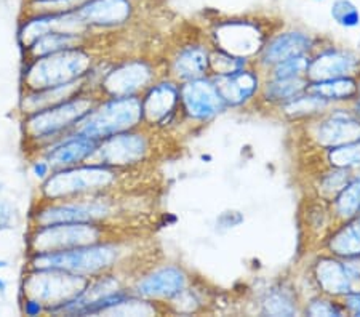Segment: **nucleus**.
<instances>
[{
    "label": "nucleus",
    "mask_w": 360,
    "mask_h": 317,
    "mask_svg": "<svg viewBox=\"0 0 360 317\" xmlns=\"http://www.w3.org/2000/svg\"><path fill=\"white\" fill-rule=\"evenodd\" d=\"M101 98L96 89H89L58 105L21 115V131L29 155L32 157L46 144L74 131Z\"/></svg>",
    "instance_id": "nucleus-1"
},
{
    "label": "nucleus",
    "mask_w": 360,
    "mask_h": 317,
    "mask_svg": "<svg viewBox=\"0 0 360 317\" xmlns=\"http://www.w3.org/2000/svg\"><path fill=\"white\" fill-rule=\"evenodd\" d=\"M96 58L89 45L66 48L22 61L21 90H44L90 79Z\"/></svg>",
    "instance_id": "nucleus-2"
},
{
    "label": "nucleus",
    "mask_w": 360,
    "mask_h": 317,
    "mask_svg": "<svg viewBox=\"0 0 360 317\" xmlns=\"http://www.w3.org/2000/svg\"><path fill=\"white\" fill-rule=\"evenodd\" d=\"M120 252V247L108 239L65 250L34 252L27 253L26 269H55L91 279L112 269Z\"/></svg>",
    "instance_id": "nucleus-3"
},
{
    "label": "nucleus",
    "mask_w": 360,
    "mask_h": 317,
    "mask_svg": "<svg viewBox=\"0 0 360 317\" xmlns=\"http://www.w3.org/2000/svg\"><path fill=\"white\" fill-rule=\"evenodd\" d=\"M120 175L122 170L91 160L69 169L53 170L39 184V199L63 200L104 194L119 183Z\"/></svg>",
    "instance_id": "nucleus-4"
},
{
    "label": "nucleus",
    "mask_w": 360,
    "mask_h": 317,
    "mask_svg": "<svg viewBox=\"0 0 360 317\" xmlns=\"http://www.w3.org/2000/svg\"><path fill=\"white\" fill-rule=\"evenodd\" d=\"M143 125L141 96H104L80 120L75 131L103 141Z\"/></svg>",
    "instance_id": "nucleus-5"
},
{
    "label": "nucleus",
    "mask_w": 360,
    "mask_h": 317,
    "mask_svg": "<svg viewBox=\"0 0 360 317\" xmlns=\"http://www.w3.org/2000/svg\"><path fill=\"white\" fill-rule=\"evenodd\" d=\"M108 193L82 195V198L44 200L37 199L32 205L29 224L45 226V224L60 223H106L112 215V205L108 199Z\"/></svg>",
    "instance_id": "nucleus-6"
},
{
    "label": "nucleus",
    "mask_w": 360,
    "mask_h": 317,
    "mask_svg": "<svg viewBox=\"0 0 360 317\" xmlns=\"http://www.w3.org/2000/svg\"><path fill=\"white\" fill-rule=\"evenodd\" d=\"M106 224L103 223H60L45 226H29L27 253L53 252L106 240Z\"/></svg>",
    "instance_id": "nucleus-7"
},
{
    "label": "nucleus",
    "mask_w": 360,
    "mask_h": 317,
    "mask_svg": "<svg viewBox=\"0 0 360 317\" xmlns=\"http://www.w3.org/2000/svg\"><path fill=\"white\" fill-rule=\"evenodd\" d=\"M89 280V278L55 269H26L20 293L40 299L49 314V309L77 295Z\"/></svg>",
    "instance_id": "nucleus-8"
},
{
    "label": "nucleus",
    "mask_w": 360,
    "mask_h": 317,
    "mask_svg": "<svg viewBox=\"0 0 360 317\" xmlns=\"http://www.w3.org/2000/svg\"><path fill=\"white\" fill-rule=\"evenodd\" d=\"M155 82V69L146 60H127L108 69L95 86L101 96H139Z\"/></svg>",
    "instance_id": "nucleus-9"
},
{
    "label": "nucleus",
    "mask_w": 360,
    "mask_h": 317,
    "mask_svg": "<svg viewBox=\"0 0 360 317\" xmlns=\"http://www.w3.org/2000/svg\"><path fill=\"white\" fill-rule=\"evenodd\" d=\"M135 130L122 131L100 141L91 162H100L117 170H127L143 162L149 155L150 144L146 135Z\"/></svg>",
    "instance_id": "nucleus-10"
},
{
    "label": "nucleus",
    "mask_w": 360,
    "mask_h": 317,
    "mask_svg": "<svg viewBox=\"0 0 360 317\" xmlns=\"http://www.w3.org/2000/svg\"><path fill=\"white\" fill-rule=\"evenodd\" d=\"M98 144H100L98 140H93V138L74 130L71 134L58 138L53 143L46 144L34 155L44 157L53 172L90 162L96 153Z\"/></svg>",
    "instance_id": "nucleus-11"
},
{
    "label": "nucleus",
    "mask_w": 360,
    "mask_h": 317,
    "mask_svg": "<svg viewBox=\"0 0 360 317\" xmlns=\"http://www.w3.org/2000/svg\"><path fill=\"white\" fill-rule=\"evenodd\" d=\"M86 32L124 26L135 13L131 0H85L74 10Z\"/></svg>",
    "instance_id": "nucleus-12"
},
{
    "label": "nucleus",
    "mask_w": 360,
    "mask_h": 317,
    "mask_svg": "<svg viewBox=\"0 0 360 317\" xmlns=\"http://www.w3.org/2000/svg\"><path fill=\"white\" fill-rule=\"evenodd\" d=\"M179 105L183 111L194 120H208L226 108L213 80L205 77L193 79L179 86Z\"/></svg>",
    "instance_id": "nucleus-13"
},
{
    "label": "nucleus",
    "mask_w": 360,
    "mask_h": 317,
    "mask_svg": "<svg viewBox=\"0 0 360 317\" xmlns=\"http://www.w3.org/2000/svg\"><path fill=\"white\" fill-rule=\"evenodd\" d=\"M141 106L144 125L165 127L179 106V86L173 80H158L143 91Z\"/></svg>",
    "instance_id": "nucleus-14"
},
{
    "label": "nucleus",
    "mask_w": 360,
    "mask_h": 317,
    "mask_svg": "<svg viewBox=\"0 0 360 317\" xmlns=\"http://www.w3.org/2000/svg\"><path fill=\"white\" fill-rule=\"evenodd\" d=\"M186 274L176 266H162L139 279L133 293L143 299H175L186 290Z\"/></svg>",
    "instance_id": "nucleus-15"
},
{
    "label": "nucleus",
    "mask_w": 360,
    "mask_h": 317,
    "mask_svg": "<svg viewBox=\"0 0 360 317\" xmlns=\"http://www.w3.org/2000/svg\"><path fill=\"white\" fill-rule=\"evenodd\" d=\"M214 37H217L219 48L226 53L239 58H247L263 48L261 47L263 39H261L259 29L257 25H252L248 21L224 22V25L218 26Z\"/></svg>",
    "instance_id": "nucleus-16"
},
{
    "label": "nucleus",
    "mask_w": 360,
    "mask_h": 317,
    "mask_svg": "<svg viewBox=\"0 0 360 317\" xmlns=\"http://www.w3.org/2000/svg\"><path fill=\"white\" fill-rule=\"evenodd\" d=\"M316 140L323 148H336L341 144L360 140V117L349 112H333L323 119L316 129Z\"/></svg>",
    "instance_id": "nucleus-17"
},
{
    "label": "nucleus",
    "mask_w": 360,
    "mask_h": 317,
    "mask_svg": "<svg viewBox=\"0 0 360 317\" xmlns=\"http://www.w3.org/2000/svg\"><path fill=\"white\" fill-rule=\"evenodd\" d=\"M89 89H95V86L91 85L90 79L79 80V82L68 84V85L51 86V89H44V90H32V91L21 90L20 105H18L20 114L26 115V114L40 111V109L44 108L58 105V103L82 93V91Z\"/></svg>",
    "instance_id": "nucleus-18"
},
{
    "label": "nucleus",
    "mask_w": 360,
    "mask_h": 317,
    "mask_svg": "<svg viewBox=\"0 0 360 317\" xmlns=\"http://www.w3.org/2000/svg\"><path fill=\"white\" fill-rule=\"evenodd\" d=\"M213 84L217 86L219 96L223 98L226 106H240L248 100H252L258 91L259 79L253 71L237 69L229 74L214 76Z\"/></svg>",
    "instance_id": "nucleus-19"
},
{
    "label": "nucleus",
    "mask_w": 360,
    "mask_h": 317,
    "mask_svg": "<svg viewBox=\"0 0 360 317\" xmlns=\"http://www.w3.org/2000/svg\"><path fill=\"white\" fill-rule=\"evenodd\" d=\"M359 60L351 53L338 50H328L311 60L306 77L309 80H327L338 77H349L356 71Z\"/></svg>",
    "instance_id": "nucleus-20"
},
{
    "label": "nucleus",
    "mask_w": 360,
    "mask_h": 317,
    "mask_svg": "<svg viewBox=\"0 0 360 317\" xmlns=\"http://www.w3.org/2000/svg\"><path fill=\"white\" fill-rule=\"evenodd\" d=\"M208 69H210V55L200 45L183 47L172 60L173 77L181 82L203 77Z\"/></svg>",
    "instance_id": "nucleus-21"
},
{
    "label": "nucleus",
    "mask_w": 360,
    "mask_h": 317,
    "mask_svg": "<svg viewBox=\"0 0 360 317\" xmlns=\"http://www.w3.org/2000/svg\"><path fill=\"white\" fill-rule=\"evenodd\" d=\"M90 34L79 32H66V31H51L34 40L27 48L21 51L22 61L31 60V58L44 56L55 51L80 47V45H89Z\"/></svg>",
    "instance_id": "nucleus-22"
},
{
    "label": "nucleus",
    "mask_w": 360,
    "mask_h": 317,
    "mask_svg": "<svg viewBox=\"0 0 360 317\" xmlns=\"http://www.w3.org/2000/svg\"><path fill=\"white\" fill-rule=\"evenodd\" d=\"M311 45L309 36L303 32H283L263 47V61L266 65H277L290 58L306 55Z\"/></svg>",
    "instance_id": "nucleus-23"
},
{
    "label": "nucleus",
    "mask_w": 360,
    "mask_h": 317,
    "mask_svg": "<svg viewBox=\"0 0 360 317\" xmlns=\"http://www.w3.org/2000/svg\"><path fill=\"white\" fill-rule=\"evenodd\" d=\"M316 276L325 292L330 295H346L352 292V273L342 264L332 258H323L317 263Z\"/></svg>",
    "instance_id": "nucleus-24"
},
{
    "label": "nucleus",
    "mask_w": 360,
    "mask_h": 317,
    "mask_svg": "<svg viewBox=\"0 0 360 317\" xmlns=\"http://www.w3.org/2000/svg\"><path fill=\"white\" fill-rule=\"evenodd\" d=\"M306 91L322 98L325 101H342L349 100L359 93V85L351 77H338L317 80L314 84L307 85Z\"/></svg>",
    "instance_id": "nucleus-25"
},
{
    "label": "nucleus",
    "mask_w": 360,
    "mask_h": 317,
    "mask_svg": "<svg viewBox=\"0 0 360 317\" xmlns=\"http://www.w3.org/2000/svg\"><path fill=\"white\" fill-rule=\"evenodd\" d=\"M328 247L335 255L342 258L360 257V216L336 231L328 240Z\"/></svg>",
    "instance_id": "nucleus-26"
},
{
    "label": "nucleus",
    "mask_w": 360,
    "mask_h": 317,
    "mask_svg": "<svg viewBox=\"0 0 360 317\" xmlns=\"http://www.w3.org/2000/svg\"><path fill=\"white\" fill-rule=\"evenodd\" d=\"M307 80L303 77H290V79H274L266 85L264 93L269 101L287 103L293 100L295 96L304 93L307 89Z\"/></svg>",
    "instance_id": "nucleus-27"
},
{
    "label": "nucleus",
    "mask_w": 360,
    "mask_h": 317,
    "mask_svg": "<svg viewBox=\"0 0 360 317\" xmlns=\"http://www.w3.org/2000/svg\"><path fill=\"white\" fill-rule=\"evenodd\" d=\"M335 210L341 218H354L360 212V180L347 183L336 194Z\"/></svg>",
    "instance_id": "nucleus-28"
},
{
    "label": "nucleus",
    "mask_w": 360,
    "mask_h": 317,
    "mask_svg": "<svg viewBox=\"0 0 360 317\" xmlns=\"http://www.w3.org/2000/svg\"><path fill=\"white\" fill-rule=\"evenodd\" d=\"M327 106H328V101H325L322 98L306 91V95L301 93L298 96H295L293 100L283 103V111H285L288 115H292V117H304V115L319 112L321 109Z\"/></svg>",
    "instance_id": "nucleus-29"
},
{
    "label": "nucleus",
    "mask_w": 360,
    "mask_h": 317,
    "mask_svg": "<svg viewBox=\"0 0 360 317\" xmlns=\"http://www.w3.org/2000/svg\"><path fill=\"white\" fill-rule=\"evenodd\" d=\"M328 160L336 169L347 170L352 167H360V140L330 148Z\"/></svg>",
    "instance_id": "nucleus-30"
},
{
    "label": "nucleus",
    "mask_w": 360,
    "mask_h": 317,
    "mask_svg": "<svg viewBox=\"0 0 360 317\" xmlns=\"http://www.w3.org/2000/svg\"><path fill=\"white\" fill-rule=\"evenodd\" d=\"M85 0H26L22 13H63L72 11Z\"/></svg>",
    "instance_id": "nucleus-31"
},
{
    "label": "nucleus",
    "mask_w": 360,
    "mask_h": 317,
    "mask_svg": "<svg viewBox=\"0 0 360 317\" xmlns=\"http://www.w3.org/2000/svg\"><path fill=\"white\" fill-rule=\"evenodd\" d=\"M311 60L306 55H300L290 60L281 61L274 65V79H290V77H303L306 76L307 67Z\"/></svg>",
    "instance_id": "nucleus-32"
},
{
    "label": "nucleus",
    "mask_w": 360,
    "mask_h": 317,
    "mask_svg": "<svg viewBox=\"0 0 360 317\" xmlns=\"http://www.w3.org/2000/svg\"><path fill=\"white\" fill-rule=\"evenodd\" d=\"M332 18L342 27H356L360 25L359 8L351 0H335L332 5Z\"/></svg>",
    "instance_id": "nucleus-33"
},
{
    "label": "nucleus",
    "mask_w": 360,
    "mask_h": 317,
    "mask_svg": "<svg viewBox=\"0 0 360 317\" xmlns=\"http://www.w3.org/2000/svg\"><path fill=\"white\" fill-rule=\"evenodd\" d=\"M243 66H245V58L229 55L223 50L218 51L217 55H210V67L213 69L217 76L237 71V69H242Z\"/></svg>",
    "instance_id": "nucleus-34"
},
{
    "label": "nucleus",
    "mask_w": 360,
    "mask_h": 317,
    "mask_svg": "<svg viewBox=\"0 0 360 317\" xmlns=\"http://www.w3.org/2000/svg\"><path fill=\"white\" fill-rule=\"evenodd\" d=\"M264 311L272 316H293L296 313L295 304L283 293H272L264 302Z\"/></svg>",
    "instance_id": "nucleus-35"
},
{
    "label": "nucleus",
    "mask_w": 360,
    "mask_h": 317,
    "mask_svg": "<svg viewBox=\"0 0 360 317\" xmlns=\"http://www.w3.org/2000/svg\"><path fill=\"white\" fill-rule=\"evenodd\" d=\"M347 184V172L345 169H338L335 173H330L322 180V189L325 194L332 195L338 194Z\"/></svg>",
    "instance_id": "nucleus-36"
},
{
    "label": "nucleus",
    "mask_w": 360,
    "mask_h": 317,
    "mask_svg": "<svg viewBox=\"0 0 360 317\" xmlns=\"http://www.w3.org/2000/svg\"><path fill=\"white\" fill-rule=\"evenodd\" d=\"M18 220V210L7 199H0V233L10 231L16 226Z\"/></svg>",
    "instance_id": "nucleus-37"
},
{
    "label": "nucleus",
    "mask_w": 360,
    "mask_h": 317,
    "mask_svg": "<svg viewBox=\"0 0 360 317\" xmlns=\"http://www.w3.org/2000/svg\"><path fill=\"white\" fill-rule=\"evenodd\" d=\"M20 309L25 316H45L46 306L40 299L20 293Z\"/></svg>",
    "instance_id": "nucleus-38"
},
{
    "label": "nucleus",
    "mask_w": 360,
    "mask_h": 317,
    "mask_svg": "<svg viewBox=\"0 0 360 317\" xmlns=\"http://www.w3.org/2000/svg\"><path fill=\"white\" fill-rule=\"evenodd\" d=\"M306 313L311 316H341V309L327 299H316L309 304Z\"/></svg>",
    "instance_id": "nucleus-39"
},
{
    "label": "nucleus",
    "mask_w": 360,
    "mask_h": 317,
    "mask_svg": "<svg viewBox=\"0 0 360 317\" xmlns=\"http://www.w3.org/2000/svg\"><path fill=\"white\" fill-rule=\"evenodd\" d=\"M31 172L32 175L37 178L39 183H42L50 176L51 167L44 157H40V155H34V157H31Z\"/></svg>",
    "instance_id": "nucleus-40"
},
{
    "label": "nucleus",
    "mask_w": 360,
    "mask_h": 317,
    "mask_svg": "<svg viewBox=\"0 0 360 317\" xmlns=\"http://www.w3.org/2000/svg\"><path fill=\"white\" fill-rule=\"evenodd\" d=\"M346 306L351 313L360 316V293H346Z\"/></svg>",
    "instance_id": "nucleus-41"
},
{
    "label": "nucleus",
    "mask_w": 360,
    "mask_h": 317,
    "mask_svg": "<svg viewBox=\"0 0 360 317\" xmlns=\"http://www.w3.org/2000/svg\"><path fill=\"white\" fill-rule=\"evenodd\" d=\"M7 268H10V263L7 261V259L0 258V297L7 295V290H8L7 280H5V279L2 278V271L7 269Z\"/></svg>",
    "instance_id": "nucleus-42"
},
{
    "label": "nucleus",
    "mask_w": 360,
    "mask_h": 317,
    "mask_svg": "<svg viewBox=\"0 0 360 317\" xmlns=\"http://www.w3.org/2000/svg\"><path fill=\"white\" fill-rule=\"evenodd\" d=\"M359 93H360V86H359ZM357 114H359V117H360V98H359V101H357Z\"/></svg>",
    "instance_id": "nucleus-43"
}]
</instances>
